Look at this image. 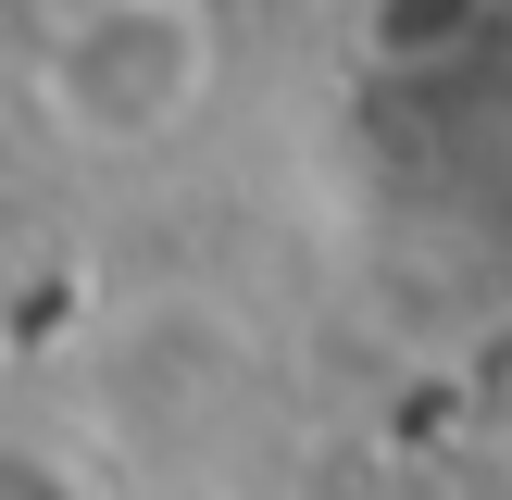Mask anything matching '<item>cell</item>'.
I'll return each mask as SVG.
<instances>
[{
  "label": "cell",
  "mask_w": 512,
  "mask_h": 500,
  "mask_svg": "<svg viewBox=\"0 0 512 500\" xmlns=\"http://www.w3.org/2000/svg\"><path fill=\"white\" fill-rule=\"evenodd\" d=\"M188 13V0H113V13H88L63 50H50V113L88 125V138H150V125L175 113V88H150V38Z\"/></svg>",
  "instance_id": "cell-1"
}]
</instances>
